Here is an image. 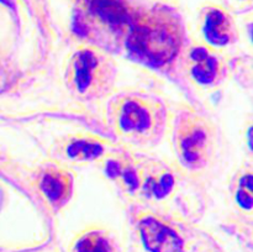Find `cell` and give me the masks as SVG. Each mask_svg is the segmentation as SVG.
Instances as JSON below:
<instances>
[{
    "instance_id": "6da1fadb",
    "label": "cell",
    "mask_w": 253,
    "mask_h": 252,
    "mask_svg": "<svg viewBox=\"0 0 253 252\" xmlns=\"http://www.w3.org/2000/svg\"><path fill=\"white\" fill-rule=\"evenodd\" d=\"M188 42L179 10L168 2L152 1L138 6L124 49L137 63L166 71L175 66Z\"/></svg>"
},
{
    "instance_id": "4fadbf2b",
    "label": "cell",
    "mask_w": 253,
    "mask_h": 252,
    "mask_svg": "<svg viewBox=\"0 0 253 252\" xmlns=\"http://www.w3.org/2000/svg\"><path fill=\"white\" fill-rule=\"evenodd\" d=\"M227 222L251 239L253 214V173L251 161L242 163L230 177L226 190Z\"/></svg>"
},
{
    "instance_id": "7a4b0ae2",
    "label": "cell",
    "mask_w": 253,
    "mask_h": 252,
    "mask_svg": "<svg viewBox=\"0 0 253 252\" xmlns=\"http://www.w3.org/2000/svg\"><path fill=\"white\" fill-rule=\"evenodd\" d=\"M167 136L173 162L205 184L219 167L224 152L221 131L214 119L202 109L183 103L172 110Z\"/></svg>"
},
{
    "instance_id": "ba28073f",
    "label": "cell",
    "mask_w": 253,
    "mask_h": 252,
    "mask_svg": "<svg viewBox=\"0 0 253 252\" xmlns=\"http://www.w3.org/2000/svg\"><path fill=\"white\" fill-rule=\"evenodd\" d=\"M175 67L184 81L203 93L219 90L229 81L232 72L229 53L210 48L197 40L188 42Z\"/></svg>"
},
{
    "instance_id": "30bf717a",
    "label": "cell",
    "mask_w": 253,
    "mask_h": 252,
    "mask_svg": "<svg viewBox=\"0 0 253 252\" xmlns=\"http://www.w3.org/2000/svg\"><path fill=\"white\" fill-rule=\"evenodd\" d=\"M194 40L216 51L229 53L241 39V30L234 12L221 2L205 1L195 17Z\"/></svg>"
},
{
    "instance_id": "9a60e30c",
    "label": "cell",
    "mask_w": 253,
    "mask_h": 252,
    "mask_svg": "<svg viewBox=\"0 0 253 252\" xmlns=\"http://www.w3.org/2000/svg\"><path fill=\"white\" fill-rule=\"evenodd\" d=\"M253 0H227V5L231 11L246 12L252 9Z\"/></svg>"
},
{
    "instance_id": "5bb4252c",
    "label": "cell",
    "mask_w": 253,
    "mask_h": 252,
    "mask_svg": "<svg viewBox=\"0 0 253 252\" xmlns=\"http://www.w3.org/2000/svg\"><path fill=\"white\" fill-rule=\"evenodd\" d=\"M68 252H124V249L113 230L103 225H90L72 239Z\"/></svg>"
},
{
    "instance_id": "7c38bea8",
    "label": "cell",
    "mask_w": 253,
    "mask_h": 252,
    "mask_svg": "<svg viewBox=\"0 0 253 252\" xmlns=\"http://www.w3.org/2000/svg\"><path fill=\"white\" fill-rule=\"evenodd\" d=\"M31 182L44 207L53 214L63 210L73 198L76 184L73 169L51 158L34 168Z\"/></svg>"
},
{
    "instance_id": "8992f818",
    "label": "cell",
    "mask_w": 253,
    "mask_h": 252,
    "mask_svg": "<svg viewBox=\"0 0 253 252\" xmlns=\"http://www.w3.org/2000/svg\"><path fill=\"white\" fill-rule=\"evenodd\" d=\"M140 4L135 0H74L72 26L81 42L123 51Z\"/></svg>"
},
{
    "instance_id": "9c48e42d",
    "label": "cell",
    "mask_w": 253,
    "mask_h": 252,
    "mask_svg": "<svg viewBox=\"0 0 253 252\" xmlns=\"http://www.w3.org/2000/svg\"><path fill=\"white\" fill-rule=\"evenodd\" d=\"M95 166L128 205L136 203L143 180L145 155L118 143Z\"/></svg>"
},
{
    "instance_id": "3957f363",
    "label": "cell",
    "mask_w": 253,
    "mask_h": 252,
    "mask_svg": "<svg viewBox=\"0 0 253 252\" xmlns=\"http://www.w3.org/2000/svg\"><path fill=\"white\" fill-rule=\"evenodd\" d=\"M105 120L119 145L145 151L168 135L172 110L161 96L150 91L124 90L106 99Z\"/></svg>"
},
{
    "instance_id": "8fae6325",
    "label": "cell",
    "mask_w": 253,
    "mask_h": 252,
    "mask_svg": "<svg viewBox=\"0 0 253 252\" xmlns=\"http://www.w3.org/2000/svg\"><path fill=\"white\" fill-rule=\"evenodd\" d=\"M118 142L88 131L69 132L54 138L48 148V158L68 167L96 165Z\"/></svg>"
},
{
    "instance_id": "277c9868",
    "label": "cell",
    "mask_w": 253,
    "mask_h": 252,
    "mask_svg": "<svg viewBox=\"0 0 253 252\" xmlns=\"http://www.w3.org/2000/svg\"><path fill=\"white\" fill-rule=\"evenodd\" d=\"M136 205L170 216L199 221L208 207L205 184L173 161L145 156V169Z\"/></svg>"
},
{
    "instance_id": "5b68a950",
    "label": "cell",
    "mask_w": 253,
    "mask_h": 252,
    "mask_svg": "<svg viewBox=\"0 0 253 252\" xmlns=\"http://www.w3.org/2000/svg\"><path fill=\"white\" fill-rule=\"evenodd\" d=\"M128 208V252H225L198 221L161 214L141 205Z\"/></svg>"
},
{
    "instance_id": "52a82bcc",
    "label": "cell",
    "mask_w": 253,
    "mask_h": 252,
    "mask_svg": "<svg viewBox=\"0 0 253 252\" xmlns=\"http://www.w3.org/2000/svg\"><path fill=\"white\" fill-rule=\"evenodd\" d=\"M63 79L74 99L82 103H99L114 93L118 66L111 53L79 42L67 57Z\"/></svg>"
},
{
    "instance_id": "2e32d148",
    "label": "cell",
    "mask_w": 253,
    "mask_h": 252,
    "mask_svg": "<svg viewBox=\"0 0 253 252\" xmlns=\"http://www.w3.org/2000/svg\"><path fill=\"white\" fill-rule=\"evenodd\" d=\"M252 124L251 120L247 121V125L244 126V140L245 143H246V147H247V153H249V160L251 161V156H252V145H251V140H252Z\"/></svg>"
}]
</instances>
